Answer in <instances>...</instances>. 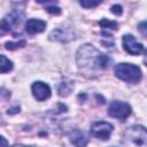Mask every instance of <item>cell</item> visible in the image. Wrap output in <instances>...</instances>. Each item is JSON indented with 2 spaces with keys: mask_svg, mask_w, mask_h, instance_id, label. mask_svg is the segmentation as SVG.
<instances>
[{
  "mask_svg": "<svg viewBox=\"0 0 147 147\" xmlns=\"http://www.w3.org/2000/svg\"><path fill=\"white\" fill-rule=\"evenodd\" d=\"M76 61L79 70L87 77L96 76L100 71L108 69L111 64V59L91 44L83 45L78 48Z\"/></svg>",
  "mask_w": 147,
  "mask_h": 147,
  "instance_id": "obj_1",
  "label": "cell"
},
{
  "mask_svg": "<svg viewBox=\"0 0 147 147\" xmlns=\"http://www.w3.org/2000/svg\"><path fill=\"white\" fill-rule=\"evenodd\" d=\"M123 144L125 147H147V132L141 125H133L123 134Z\"/></svg>",
  "mask_w": 147,
  "mask_h": 147,
  "instance_id": "obj_2",
  "label": "cell"
},
{
  "mask_svg": "<svg viewBox=\"0 0 147 147\" xmlns=\"http://www.w3.org/2000/svg\"><path fill=\"white\" fill-rule=\"evenodd\" d=\"M115 75L117 78L131 84L139 83L142 77L140 68L132 63H118L115 67Z\"/></svg>",
  "mask_w": 147,
  "mask_h": 147,
  "instance_id": "obj_3",
  "label": "cell"
},
{
  "mask_svg": "<svg viewBox=\"0 0 147 147\" xmlns=\"http://www.w3.org/2000/svg\"><path fill=\"white\" fill-rule=\"evenodd\" d=\"M108 114L111 117L124 122L131 115V106L123 101H113L109 105Z\"/></svg>",
  "mask_w": 147,
  "mask_h": 147,
  "instance_id": "obj_4",
  "label": "cell"
},
{
  "mask_svg": "<svg viewBox=\"0 0 147 147\" xmlns=\"http://www.w3.org/2000/svg\"><path fill=\"white\" fill-rule=\"evenodd\" d=\"M23 13L20 9H13L0 21V33L10 31L14 26L18 25L22 21Z\"/></svg>",
  "mask_w": 147,
  "mask_h": 147,
  "instance_id": "obj_5",
  "label": "cell"
},
{
  "mask_svg": "<svg viewBox=\"0 0 147 147\" xmlns=\"http://www.w3.org/2000/svg\"><path fill=\"white\" fill-rule=\"evenodd\" d=\"M113 132V125L105 121L94 122L91 125V134L101 140H108Z\"/></svg>",
  "mask_w": 147,
  "mask_h": 147,
  "instance_id": "obj_6",
  "label": "cell"
},
{
  "mask_svg": "<svg viewBox=\"0 0 147 147\" xmlns=\"http://www.w3.org/2000/svg\"><path fill=\"white\" fill-rule=\"evenodd\" d=\"M123 47L131 55L145 54V47H144V45L140 44V42H138L132 34H125V36H123Z\"/></svg>",
  "mask_w": 147,
  "mask_h": 147,
  "instance_id": "obj_7",
  "label": "cell"
},
{
  "mask_svg": "<svg viewBox=\"0 0 147 147\" xmlns=\"http://www.w3.org/2000/svg\"><path fill=\"white\" fill-rule=\"evenodd\" d=\"M32 94L38 101H44L51 96V87L42 82H34L31 86Z\"/></svg>",
  "mask_w": 147,
  "mask_h": 147,
  "instance_id": "obj_8",
  "label": "cell"
},
{
  "mask_svg": "<svg viewBox=\"0 0 147 147\" xmlns=\"http://www.w3.org/2000/svg\"><path fill=\"white\" fill-rule=\"evenodd\" d=\"M68 137L71 141V144L75 147H86L88 139L87 137L84 134V132H82L79 129L74 127L68 132Z\"/></svg>",
  "mask_w": 147,
  "mask_h": 147,
  "instance_id": "obj_9",
  "label": "cell"
},
{
  "mask_svg": "<svg viewBox=\"0 0 147 147\" xmlns=\"http://www.w3.org/2000/svg\"><path fill=\"white\" fill-rule=\"evenodd\" d=\"M46 29V22L38 18H30L25 22V31L29 34L40 33Z\"/></svg>",
  "mask_w": 147,
  "mask_h": 147,
  "instance_id": "obj_10",
  "label": "cell"
},
{
  "mask_svg": "<svg viewBox=\"0 0 147 147\" xmlns=\"http://www.w3.org/2000/svg\"><path fill=\"white\" fill-rule=\"evenodd\" d=\"M51 40H55V41H61V42H67L70 41L72 39H75V34L64 28H59L55 29L52 33H51Z\"/></svg>",
  "mask_w": 147,
  "mask_h": 147,
  "instance_id": "obj_11",
  "label": "cell"
},
{
  "mask_svg": "<svg viewBox=\"0 0 147 147\" xmlns=\"http://www.w3.org/2000/svg\"><path fill=\"white\" fill-rule=\"evenodd\" d=\"M74 88V83L72 82H62L60 83L57 87V92L60 96H68Z\"/></svg>",
  "mask_w": 147,
  "mask_h": 147,
  "instance_id": "obj_12",
  "label": "cell"
},
{
  "mask_svg": "<svg viewBox=\"0 0 147 147\" xmlns=\"http://www.w3.org/2000/svg\"><path fill=\"white\" fill-rule=\"evenodd\" d=\"M13 69V62L7 59L5 55L0 54V74H5V72H9Z\"/></svg>",
  "mask_w": 147,
  "mask_h": 147,
  "instance_id": "obj_13",
  "label": "cell"
},
{
  "mask_svg": "<svg viewBox=\"0 0 147 147\" xmlns=\"http://www.w3.org/2000/svg\"><path fill=\"white\" fill-rule=\"evenodd\" d=\"M99 25L102 29H108V30H116L117 29V22L115 21H109L108 18H102L99 22Z\"/></svg>",
  "mask_w": 147,
  "mask_h": 147,
  "instance_id": "obj_14",
  "label": "cell"
},
{
  "mask_svg": "<svg viewBox=\"0 0 147 147\" xmlns=\"http://www.w3.org/2000/svg\"><path fill=\"white\" fill-rule=\"evenodd\" d=\"M25 40H21V41H18V42H13V41H8V42H6L5 44V47L7 48V49H10V51H14V49H17V48H20V47H24L25 46Z\"/></svg>",
  "mask_w": 147,
  "mask_h": 147,
  "instance_id": "obj_15",
  "label": "cell"
},
{
  "mask_svg": "<svg viewBox=\"0 0 147 147\" xmlns=\"http://www.w3.org/2000/svg\"><path fill=\"white\" fill-rule=\"evenodd\" d=\"M46 10H47L48 13H51V14H56V15H59V14L61 13V8H60V7H56L55 3L46 6Z\"/></svg>",
  "mask_w": 147,
  "mask_h": 147,
  "instance_id": "obj_16",
  "label": "cell"
},
{
  "mask_svg": "<svg viewBox=\"0 0 147 147\" xmlns=\"http://www.w3.org/2000/svg\"><path fill=\"white\" fill-rule=\"evenodd\" d=\"M79 3H80V6H83L85 8H92V7H96L98 5H100L101 1H80Z\"/></svg>",
  "mask_w": 147,
  "mask_h": 147,
  "instance_id": "obj_17",
  "label": "cell"
},
{
  "mask_svg": "<svg viewBox=\"0 0 147 147\" xmlns=\"http://www.w3.org/2000/svg\"><path fill=\"white\" fill-rule=\"evenodd\" d=\"M110 10H111V13H114L115 15H121L122 14V6H119V5H114L111 8H110Z\"/></svg>",
  "mask_w": 147,
  "mask_h": 147,
  "instance_id": "obj_18",
  "label": "cell"
},
{
  "mask_svg": "<svg viewBox=\"0 0 147 147\" xmlns=\"http://www.w3.org/2000/svg\"><path fill=\"white\" fill-rule=\"evenodd\" d=\"M10 96V92L6 88H0V98H8Z\"/></svg>",
  "mask_w": 147,
  "mask_h": 147,
  "instance_id": "obj_19",
  "label": "cell"
},
{
  "mask_svg": "<svg viewBox=\"0 0 147 147\" xmlns=\"http://www.w3.org/2000/svg\"><path fill=\"white\" fill-rule=\"evenodd\" d=\"M146 23L145 22H141L140 23V25H139V30L141 31V33H142V36H146Z\"/></svg>",
  "mask_w": 147,
  "mask_h": 147,
  "instance_id": "obj_20",
  "label": "cell"
},
{
  "mask_svg": "<svg viewBox=\"0 0 147 147\" xmlns=\"http://www.w3.org/2000/svg\"><path fill=\"white\" fill-rule=\"evenodd\" d=\"M0 147H8V141L2 136H0Z\"/></svg>",
  "mask_w": 147,
  "mask_h": 147,
  "instance_id": "obj_21",
  "label": "cell"
},
{
  "mask_svg": "<svg viewBox=\"0 0 147 147\" xmlns=\"http://www.w3.org/2000/svg\"><path fill=\"white\" fill-rule=\"evenodd\" d=\"M13 147H34V146H24V145H15Z\"/></svg>",
  "mask_w": 147,
  "mask_h": 147,
  "instance_id": "obj_22",
  "label": "cell"
}]
</instances>
